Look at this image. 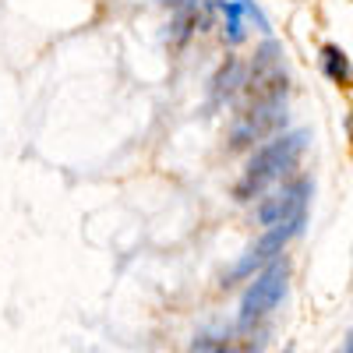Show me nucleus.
Masks as SVG:
<instances>
[{
    "mask_svg": "<svg viewBox=\"0 0 353 353\" xmlns=\"http://www.w3.org/2000/svg\"><path fill=\"white\" fill-rule=\"evenodd\" d=\"M307 141H311L307 131H290V134H276L269 141H261L254 149V156L248 159L244 176L237 181V188H233L237 201H254L272 184H279L283 176H290V170L307 152Z\"/></svg>",
    "mask_w": 353,
    "mask_h": 353,
    "instance_id": "f257e3e1",
    "label": "nucleus"
},
{
    "mask_svg": "<svg viewBox=\"0 0 353 353\" xmlns=\"http://www.w3.org/2000/svg\"><path fill=\"white\" fill-rule=\"evenodd\" d=\"M286 286H290V261L279 254L276 261H269L258 276L248 279V290L241 297V311H237V329H254L258 321H265L279 301L286 297Z\"/></svg>",
    "mask_w": 353,
    "mask_h": 353,
    "instance_id": "f03ea898",
    "label": "nucleus"
},
{
    "mask_svg": "<svg viewBox=\"0 0 353 353\" xmlns=\"http://www.w3.org/2000/svg\"><path fill=\"white\" fill-rule=\"evenodd\" d=\"M301 226H304V216H297V219H286V223H279V226H272V230H265L261 237L237 258V265L223 276V286H233V283H244V279H251V276H258L269 261H276L283 251H286V244L301 233Z\"/></svg>",
    "mask_w": 353,
    "mask_h": 353,
    "instance_id": "7ed1b4c3",
    "label": "nucleus"
},
{
    "mask_svg": "<svg viewBox=\"0 0 353 353\" xmlns=\"http://www.w3.org/2000/svg\"><path fill=\"white\" fill-rule=\"evenodd\" d=\"M283 46L265 39L258 50H254V61H251V74H248V92H251V103H272V99H286V85H290V74H286V61H283Z\"/></svg>",
    "mask_w": 353,
    "mask_h": 353,
    "instance_id": "20e7f679",
    "label": "nucleus"
},
{
    "mask_svg": "<svg viewBox=\"0 0 353 353\" xmlns=\"http://www.w3.org/2000/svg\"><path fill=\"white\" fill-rule=\"evenodd\" d=\"M286 124V99L272 103H251L230 128V149H248L254 141H269L283 131Z\"/></svg>",
    "mask_w": 353,
    "mask_h": 353,
    "instance_id": "39448f33",
    "label": "nucleus"
},
{
    "mask_svg": "<svg viewBox=\"0 0 353 353\" xmlns=\"http://www.w3.org/2000/svg\"><path fill=\"white\" fill-rule=\"evenodd\" d=\"M307 198H311V181H307V176H297V181L283 184L276 194L261 198V205H258V223H261L265 230H272V226H279V223H286V219H297V216H304Z\"/></svg>",
    "mask_w": 353,
    "mask_h": 353,
    "instance_id": "423d86ee",
    "label": "nucleus"
},
{
    "mask_svg": "<svg viewBox=\"0 0 353 353\" xmlns=\"http://www.w3.org/2000/svg\"><path fill=\"white\" fill-rule=\"evenodd\" d=\"M244 81H248L244 64L237 61V57H226V64H223V68L216 71V78H212V103H230V99L244 88Z\"/></svg>",
    "mask_w": 353,
    "mask_h": 353,
    "instance_id": "0eeeda50",
    "label": "nucleus"
},
{
    "mask_svg": "<svg viewBox=\"0 0 353 353\" xmlns=\"http://www.w3.org/2000/svg\"><path fill=\"white\" fill-rule=\"evenodd\" d=\"M321 71H325L329 81L336 85H350V57L343 46L329 43V46H321Z\"/></svg>",
    "mask_w": 353,
    "mask_h": 353,
    "instance_id": "6e6552de",
    "label": "nucleus"
},
{
    "mask_svg": "<svg viewBox=\"0 0 353 353\" xmlns=\"http://www.w3.org/2000/svg\"><path fill=\"white\" fill-rule=\"evenodd\" d=\"M223 14H226V39L244 43V14L237 8V0H223Z\"/></svg>",
    "mask_w": 353,
    "mask_h": 353,
    "instance_id": "1a4fd4ad",
    "label": "nucleus"
},
{
    "mask_svg": "<svg viewBox=\"0 0 353 353\" xmlns=\"http://www.w3.org/2000/svg\"><path fill=\"white\" fill-rule=\"evenodd\" d=\"M237 8H241V14H244V18H251V21L258 25V32H265V36L272 32V28H269V18H265V14L254 8V0H237Z\"/></svg>",
    "mask_w": 353,
    "mask_h": 353,
    "instance_id": "9d476101",
    "label": "nucleus"
},
{
    "mask_svg": "<svg viewBox=\"0 0 353 353\" xmlns=\"http://www.w3.org/2000/svg\"><path fill=\"white\" fill-rule=\"evenodd\" d=\"M339 353H353V346H350V339L343 343V350H339Z\"/></svg>",
    "mask_w": 353,
    "mask_h": 353,
    "instance_id": "9b49d317",
    "label": "nucleus"
},
{
    "mask_svg": "<svg viewBox=\"0 0 353 353\" xmlns=\"http://www.w3.org/2000/svg\"><path fill=\"white\" fill-rule=\"evenodd\" d=\"M283 353H293V346H283Z\"/></svg>",
    "mask_w": 353,
    "mask_h": 353,
    "instance_id": "f8f14e48",
    "label": "nucleus"
}]
</instances>
